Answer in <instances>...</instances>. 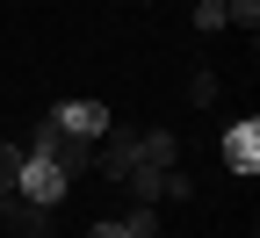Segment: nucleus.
Instances as JSON below:
<instances>
[{
  "label": "nucleus",
  "mask_w": 260,
  "mask_h": 238,
  "mask_svg": "<svg viewBox=\"0 0 260 238\" xmlns=\"http://www.w3.org/2000/svg\"><path fill=\"white\" fill-rule=\"evenodd\" d=\"M195 29H203V37H217V29H224V0H195V15H188Z\"/></svg>",
  "instance_id": "nucleus-11"
},
{
  "label": "nucleus",
  "mask_w": 260,
  "mask_h": 238,
  "mask_svg": "<svg viewBox=\"0 0 260 238\" xmlns=\"http://www.w3.org/2000/svg\"><path fill=\"white\" fill-rule=\"evenodd\" d=\"M51 123L58 130H73V138H87V145H102L109 138V123H116V109H109V101H58V109H51Z\"/></svg>",
  "instance_id": "nucleus-4"
},
{
  "label": "nucleus",
  "mask_w": 260,
  "mask_h": 238,
  "mask_svg": "<svg viewBox=\"0 0 260 238\" xmlns=\"http://www.w3.org/2000/svg\"><path fill=\"white\" fill-rule=\"evenodd\" d=\"M0 217H8L22 238H51V210H44V202H22V195H8V202H0Z\"/></svg>",
  "instance_id": "nucleus-6"
},
{
  "label": "nucleus",
  "mask_w": 260,
  "mask_h": 238,
  "mask_svg": "<svg viewBox=\"0 0 260 238\" xmlns=\"http://www.w3.org/2000/svg\"><path fill=\"white\" fill-rule=\"evenodd\" d=\"M22 152H37V159H51L58 174H94V145H87V138H73V130H58L51 116H44V123H37V130H29V138H22Z\"/></svg>",
  "instance_id": "nucleus-1"
},
{
  "label": "nucleus",
  "mask_w": 260,
  "mask_h": 238,
  "mask_svg": "<svg viewBox=\"0 0 260 238\" xmlns=\"http://www.w3.org/2000/svg\"><path fill=\"white\" fill-rule=\"evenodd\" d=\"M188 195H195V181L181 174V166H174V174H167V202H188Z\"/></svg>",
  "instance_id": "nucleus-12"
},
{
  "label": "nucleus",
  "mask_w": 260,
  "mask_h": 238,
  "mask_svg": "<svg viewBox=\"0 0 260 238\" xmlns=\"http://www.w3.org/2000/svg\"><path fill=\"white\" fill-rule=\"evenodd\" d=\"M224 29H260V0H224Z\"/></svg>",
  "instance_id": "nucleus-8"
},
{
  "label": "nucleus",
  "mask_w": 260,
  "mask_h": 238,
  "mask_svg": "<svg viewBox=\"0 0 260 238\" xmlns=\"http://www.w3.org/2000/svg\"><path fill=\"white\" fill-rule=\"evenodd\" d=\"M87 238H130V231H123V217H102V224L87 231Z\"/></svg>",
  "instance_id": "nucleus-13"
},
{
  "label": "nucleus",
  "mask_w": 260,
  "mask_h": 238,
  "mask_svg": "<svg viewBox=\"0 0 260 238\" xmlns=\"http://www.w3.org/2000/svg\"><path fill=\"white\" fill-rule=\"evenodd\" d=\"M217 152H224V174L253 181V174H260V116H239V123H224Z\"/></svg>",
  "instance_id": "nucleus-3"
},
{
  "label": "nucleus",
  "mask_w": 260,
  "mask_h": 238,
  "mask_svg": "<svg viewBox=\"0 0 260 238\" xmlns=\"http://www.w3.org/2000/svg\"><path fill=\"white\" fill-rule=\"evenodd\" d=\"M138 166H181V138L174 130H138V159H130V174H138Z\"/></svg>",
  "instance_id": "nucleus-5"
},
{
  "label": "nucleus",
  "mask_w": 260,
  "mask_h": 238,
  "mask_svg": "<svg viewBox=\"0 0 260 238\" xmlns=\"http://www.w3.org/2000/svg\"><path fill=\"white\" fill-rule=\"evenodd\" d=\"M15 166H22V145H15V138H0V202L15 195Z\"/></svg>",
  "instance_id": "nucleus-10"
},
{
  "label": "nucleus",
  "mask_w": 260,
  "mask_h": 238,
  "mask_svg": "<svg viewBox=\"0 0 260 238\" xmlns=\"http://www.w3.org/2000/svg\"><path fill=\"white\" fill-rule=\"evenodd\" d=\"M130 8H145V0H130Z\"/></svg>",
  "instance_id": "nucleus-14"
},
{
  "label": "nucleus",
  "mask_w": 260,
  "mask_h": 238,
  "mask_svg": "<svg viewBox=\"0 0 260 238\" xmlns=\"http://www.w3.org/2000/svg\"><path fill=\"white\" fill-rule=\"evenodd\" d=\"M65 188H73V174H58L51 159L22 152V166H15V195H22V202H44V210H58V202H65Z\"/></svg>",
  "instance_id": "nucleus-2"
},
{
  "label": "nucleus",
  "mask_w": 260,
  "mask_h": 238,
  "mask_svg": "<svg viewBox=\"0 0 260 238\" xmlns=\"http://www.w3.org/2000/svg\"><path fill=\"white\" fill-rule=\"evenodd\" d=\"M123 231L130 238H159V202H138V210L123 217Z\"/></svg>",
  "instance_id": "nucleus-9"
},
{
  "label": "nucleus",
  "mask_w": 260,
  "mask_h": 238,
  "mask_svg": "<svg viewBox=\"0 0 260 238\" xmlns=\"http://www.w3.org/2000/svg\"><path fill=\"white\" fill-rule=\"evenodd\" d=\"M217 94H224V80L210 73V65H195V80H188V101H195V109H217Z\"/></svg>",
  "instance_id": "nucleus-7"
}]
</instances>
